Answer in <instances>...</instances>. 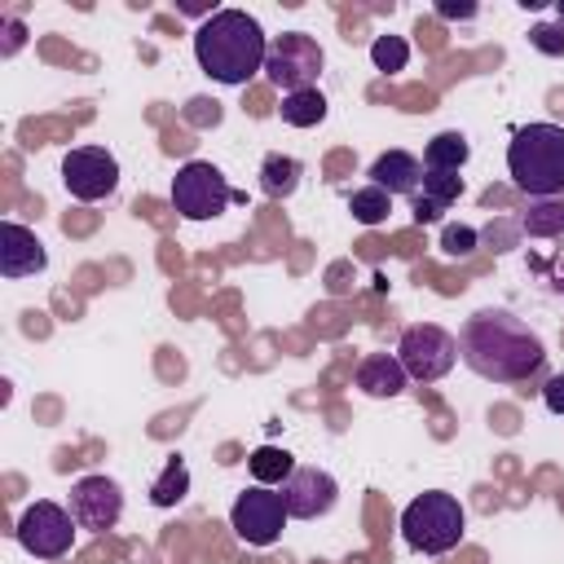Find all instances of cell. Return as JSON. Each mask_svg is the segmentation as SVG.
Returning <instances> with one entry per match:
<instances>
[{
    "label": "cell",
    "mask_w": 564,
    "mask_h": 564,
    "mask_svg": "<svg viewBox=\"0 0 564 564\" xmlns=\"http://www.w3.org/2000/svg\"><path fill=\"white\" fill-rule=\"evenodd\" d=\"M458 357L471 375L489 383H520L542 370V339L507 308H480L458 330Z\"/></svg>",
    "instance_id": "1"
},
{
    "label": "cell",
    "mask_w": 564,
    "mask_h": 564,
    "mask_svg": "<svg viewBox=\"0 0 564 564\" xmlns=\"http://www.w3.org/2000/svg\"><path fill=\"white\" fill-rule=\"evenodd\" d=\"M194 57L216 84H247L256 70H264L269 40L260 22L242 9H216L194 31Z\"/></svg>",
    "instance_id": "2"
},
{
    "label": "cell",
    "mask_w": 564,
    "mask_h": 564,
    "mask_svg": "<svg viewBox=\"0 0 564 564\" xmlns=\"http://www.w3.org/2000/svg\"><path fill=\"white\" fill-rule=\"evenodd\" d=\"M507 172L516 189L529 198L564 194V128L560 123H524L507 145Z\"/></svg>",
    "instance_id": "3"
},
{
    "label": "cell",
    "mask_w": 564,
    "mask_h": 564,
    "mask_svg": "<svg viewBox=\"0 0 564 564\" xmlns=\"http://www.w3.org/2000/svg\"><path fill=\"white\" fill-rule=\"evenodd\" d=\"M463 524H467V516H463L458 498H454V494H441V489L419 494V498L401 511V538H405L414 551H423V555H445V551H454V546L463 542Z\"/></svg>",
    "instance_id": "4"
},
{
    "label": "cell",
    "mask_w": 564,
    "mask_h": 564,
    "mask_svg": "<svg viewBox=\"0 0 564 564\" xmlns=\"http://www.w3.org/2000/svg\"><path fill=\"white\" fill-rule=\"evenodd\" d=\"M397 361L405 366L410 379L436 383V379H445V375L454 370V361H458V339H454L445 326H436V322L405 326V335H401V344H397Z\"/></svg>",
    "instance_id": "5"
},
{
    "label": "cell",
    "mask_w": 564,
    "mask_h": 564,
    "mask_svg": "<svg viewBox=\"0 0 564 564\" xmlns=\"http://www.w3.org/2000/svg\"><path fill=\"white\" fill-rule=\"evenodd\" d=\"M229 198H234V189L216 163L194 159L172 176V207L185 220H216L229 207Z\"/></svg>",
    "instance_id": "6"
},
{
    "label": "cell",
    "mask_w": 564,
    "mask_h": 564,
    "mask_svg": "<svg viewBox=\"0 0 564 564\" xmlns=\"http://www.w3.org/2000/svg\"><path fill=\"white\" fill-rule=\"evenodd\" d=\"M322 44L304 31H286L269 44V57H264V75L273 88L282 93H300V88H313V79L322 75Z\"/></svg>",
    "instance_id": "7"
},
{
    "label": "cell",
    "mask_w": 564,
    "mask_h": 564,
    "mask_svg": "<svg viewBox=\"0 0 564 564\" xmlns=\"http://www.w3.org/2000/svg\"><path fill=\"white\" fill-rule=\"evenodd\" d=\"M286 520H291L286 502H282V494L269 489V485L242 489V494L234 498V507H229V524H234V533H238L247 546H273V542L282 538V524H286Z\"/></svg>",
    "instance_id": "8"
},
{
    "label": "cell",
    "mask_w": 564,
    "mask_h": 564,
    "mask_svg": "<svg viewBox=\"0 0 564 564\" xmlns=\"http://www.w3.org/2000/svg\"><path fill=\"white\" fill-rule=\"evenodd\" d=\"M75 529L79 524H75V516L66 507L40 498V502H31L22 511V520H18L13 533H18L22 551H31L35 560H62L70 551V542H75Z\"/></svg>",
    "instance_id": "9"
},
{
    "label": "cell",
    "mask_w": 564,
    "mask_h": 564,
    "mask_svg": "<svg viewBox=\"0 0 564 564\" xmlns=\"http://www.w3.org/2000/svg\"><path fill=\"white\" fill-rule=\"evenodd\" d=\"M62 185L70 189V198L97 203V198L115 194V185H119V163H115V154L101 150V145H79V150H70V154L62 159Z\"/></svg>",
    "instance_id": "10"
},
{
    "label": "cell",
    "mask_w": 564,
    "mask_h": 564,
    "mask_svg": "<svg viewBox=\"0 0 564 564\" xmlns=\"http://www.w3.org/2000/svg\"><path fill=\"white\" fill-rule=\"evenodd\" d=\"M70 516L79 529H115L123 516V489L110 476H84L70 485Z\"/></svg>",
    "instance_id": "11"
},
{
    "label": "cell",
    "mask_w": 564,
    "mask_h": 564,
    "mask_svg": "<svg viewBox=\"0 0 564 564\" xmlns=\"http://www.w3.org/2000/svg\"><path fill=\"white\" fill-rule=\"evenodd\" d=\"M335 498H339V485H335V476L322 471V467H295V471L286 476V485H282V502H286V511H291L295 520H317V516H326V511L335 507Z\"/></svg>",
    "instance_id": "12"
},
{
    "label": "cell",
    "mask_w": 564,
    "mask_h": 564,
    "mask_svg": "<svg viewBox=\"0 0 564 564\" xmlns=\"http://www.w3.org/2000/svg\"><path fill=\"white\" fill-rule=\"evenodd\" d=\"M44 264H48V251L35 238V229L4 220L0 225V273L4 278H31V273H44Z\"/></svg>",
    "instance_id": "13"
},
{
    "label": "cell",
    "mask_w": 564,
    "mask_h": 564,
    "mask_svg": "<svg viewBox=\"0 0 564 564\" xmlns=\"http://www.w3.org/2000/svg\"><path fill=\"white\" fill-rule=\"evenodd\" d=\"M427 167L423 159H414L410 150H383L375 163H370V185L388 189V194H419Z\"/></svg>",
    "instance_id": "14"
},
{
    "label": "cell",
    "mask_w": 564,
    "mask_h": 564,
    "mask_svg": "<svg viewBox=\"0 0 564 564\" xmlns=\"http://www.w3.org/2000/svg\"><path fill=\"white\" fill-rule=\"evenodd\" d=\"M405 366L397 361V352H370L361 366H357V388L366 397H401L405 392Z\"/></svg>",
    "instance_id": "15"
},
{
    "label": "cell",
    "mask_w": 564,
    "mask_h": 564,
    "mask_svg": "<svg viewBox=\"0 0 564 564\" xmlns=\"http://www.w3.org/2000/svg\"><path fill=\"white\" fill-rule=\"evenodd\" d=\"M300 176H304V163L291 154H264V163H260V189L269 198H291Z\"/></svg>",
    "instance_id": "16"
},
{
    "label": "cell",
    "mask_w": 564,
    "mask_h": 564,
    "mask_svg": "<svg viewBox=\"0 0 564 564\" xmlns=\"http://www.w3.org/2000/svg\"><path fill=\"white\" fill-rule=\"evenodd\" d=\"M467 154H471V145L463 132H436L423 150V167L427 172H458L467 163Z\"/></svg>",
    "instance_id": "17"
},
{
    "label": "cell",
    "mask_w": 564,
    "mask_h": 564,
    "mask_svg": "<svg viewBox=\"0 0 564 564\" xmlns=\"http://www.w3.org/2000/svg\"><path fill=\"white\" fill-rule=\"evenodd\" d=\"M278 115H282V123H291V128H313V123L326 119V97H322L317 88L286 93L282 106H278Z\"/></svg>",
    "instance_id": "18"
},
{
    "label": "cell",
    "mask_w": 564,
    "mask_h": 564,
    "mask_svg": "<svg viewBox=\"0 0 564 564\" xmlns=\"http://www.w3.org/2000/svg\"><path fill=\"white\" fill-rule=\"evenodd\" d=\"M247 467H251V476H256V485H286V476L295 471V458L282 449V445H260L251 458H247Z\"/></svg>",
    "instance_id": "19"
},
{
    "label": "cell",
    "mask_w": 564,
    "mask_h": 564,
    "mask_svg": "<svg viewBox=\"0 0 564 564\" xmlns=\"http://www.w3.org/2000/svg\"><path fill=\"white\" fill-rule=\"evenodd\" d=\"M185 494H189V467H185V458H167L163 471L150 485V502L154 507H176Z\"/></svg>",
    "instance_id": "20"
},
{
    "label": "cell",
    "mask_w": 564,
    "mask_h": 564,
    "mask_svg": "<svg viewBox=\"0 0 564 564\" xmlns=\"http://www.w3.org/2000/svg\"><path fill=\"white\" fill-rule=\"evenodd\" d=\"M520 229L529 238H560L564 234V203L555 198H533L529 212L520 216Z\"/></svg>",
    "instance_id": "21"
},
{
    "label": "cell",
    "mask_w": 564,
    "mask_h": 564,
    "mask_svg": "<svg viewBox=\"0 0 564 564\" xmlns=\"http://www.w3.org/2000/svg\"><path fill=\"white\" fill-rule=\"evenodd\" d=\"M348 212L357 225H383L388 212H392V194L379 189V185H366V189H352L348 194Z\"/></svg>",
    "instance_id": "22"
},
{
    "label": "cell",
    "mask_w": 564,
    "mask_h": 564,
    "mask_svg": "<svg viewBox=\"0 0 564 564\" xmlns=\"http://www.w3.org/2000/svg\"><path fill=\"white\" fill-rule=\"evenodd\" d=\"M419 194H423L436 212H445V207L463 194V176H458V172H427L423 185H419Z\"/></svg>",
    "instance_id": "23"
},
{
    "label": "cell",
    "mask_w": 564,
    "mask_h": 564,
    "mask_svg": "<svg viewBox=\"0 0 564 564\" xmlns=\"http://www.w3.org/2000/svg\"><path fill=\"white\" fill-rule=\"evenodd\" d=\"M370 62H375V70H405V62H410V44H405L401 35H375V44H370Z\"/></svg>",
    "instance_id": "24"
},
{
    "label": "cell",
    "mask_w": 564,
    "mask_h": 564,
    "mask_svg": "<svg viewBox=\"0 0 564 564\" xmlns=\"http://www.w3.org/2000/svg\"><path fill=\"white\" fill-rule=\"evenodd\" d=\"M529 44L546 57H564V22H538L529 31Z\"/></svg>",
    "instance_id": "25"
},
{
    "label": "cell",
    "mask_w": 564,
    "mask_h": 564,
    "mask_svg": "<svg viewBox=\"0 0 564 564\" xmlns=\"http://www.w3.org/2000/svg\"><path fill=\"white\" fill-rule=\"evenodd\" d=\"M476 238H480V234H476L471 225H445V229H441V251H445V256H471V251H476Z\"/></svg>",
    "instance_id": "26"
},
{
    "label": "cell",
    "mask_w": 564,
    "mask_h": 564,
    "mask_svg": "<svg viewBox=\"0 0 564 564\" xmlns=\"http://www.w3.org/2000/svg\"><path fill=\"white\" fill-rule=\"evenodd\" d=\"M185 119H189V123H198V128L220 123V106H216V101H207V97H194V101H189V110H185Z\"/></svg>",
    "instance_id": "27"
},
{
    "label": "cell",
    "mask_w": 564,
    "mask_h": 564,
    "mask_svg": "<svg viewBox=\"0 0 564 564\" xmlns=\"http://www.w3.org/2000/svg\"><path fill=\"white\" fill-rule=\"evenodd\" d=\"M542 401L551 414H564V375H551L546 388H542Z\"/></svg>",
    "instance_id": "28"
},
{
    "label": "cell",
    "mask_w": 564,
    "mask_h": 564,
    "mask_svg": "<svg viewBox=\"0 0 564 564\" xmlns=\"http://www.w3.org/2000/svg\"><path fill=\"white\" fill-rule=\"evenodd\" d=\"M441 18H476V4H454V0H441L436 4Z\"/></svg>",
    "instance_id": "29"
},
{
    "label": "cell",
    "mask_w": 564,
    "mask_h": 564,
    "mask_svg": "<svg viewBox=\"0 0 564 564\" xmlns=\"http://www.w3.org/2000/svg\"><path fill=\"white\" fill-rule=\"evenodd\" d=\"M414 220H419V225H432V220H441V212H436L423 194H414Z\"/></svg>",
    "instance_id": "30"
},
{
    "label": "cell",
    "mask_w": 564,
    "mask_h": 564,
    "mask_svg": "<svg viewBox=\"0 0 564 564\" xmlns=\"http://www.w3.org/2000/svg\"><path fill=\"white\" fill-rule=\"evenodd\" d=\"M4 35H9V40H4V53H18V48H22V26H18L13 18L4 22Z\"/></svg>",
    "instance_id": "31"
},
{
    "label": "cell",
    "mask_w": 564,
    "mask_h": 564,
    "mask_svg": "<svg viewBox=\"0 0 564 564\" xmlns=\"http://www.w3.org/2000/svg\"><path fill=\"white\" fill-rule=\"evenodd\" d=\"M555 9H560V22H564V0H560V4H555Z\"/></svg>",
    "instance_id": "32"
}]
</instances>
